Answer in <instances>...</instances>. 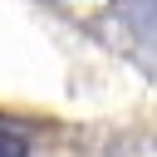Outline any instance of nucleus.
Masks as SVG:
<instances>
[{
  "label": "nucleus",
  "instance_id": "obj_1",
  "mask_svg": "<svg viewBox=\"0 0 157 157\" xmlns=\"http://www.w3.org/2000/svg\"><path fill=\"white\" fill-rule=\"evenodd\" d=\"M25 152H29V132L0 123V157H25Z\"/></svg>",
  "mask_w": 157,
  "mask_h": 157
}]
</instances>
